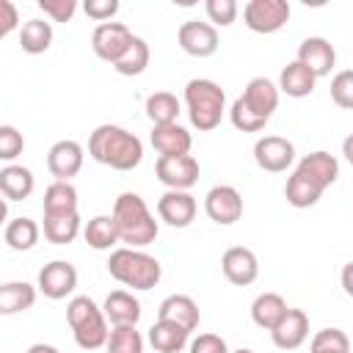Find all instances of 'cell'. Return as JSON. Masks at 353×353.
<instances>
[{"instance_id": "cell-1", "label": "cell", "mask_w": 353, "mask_h": 353, "mask_svg": "<svg viewBox=\"0 0 353 353\" xmlns=\"http://www.w3.org/2000/svg\"><path fill=\"white\" fill-rule=\"evenodd\" d=\"M88 154L113 171H132L143 160V143L119 124H99L88 138Z\"/></svg>"}, {"instance_id": "cell-2", "label": "cell", "mask_w": 353, "mask_h": 353, "mask_svg": "<svg viewBox=\"0 0 353 353\" xmlns=\"http://www.w3.org/2000/svg\"><path fill=\"white\" fill-rule=\"evenodd\" d=\"M116 232H119V243H127V248H143L149 243L157 240V221L149 212L146 201L138 193H121L113 201V212H110Z\"/></svg>"}, {"instance_id": "cell-3", "label": "cell", "mask_w": 353, "mask_h": 353, "mask_svg": "<svg viewBox=\"0 0 353 353\" xmlns=\"http://www.w3.org/2000/svg\"><path fill=\"white\" fill-rule=\"evenodd\" d=\"M108 273L132 290H152L163 276V265L141 248H113L108 256Z\"/></svg>"}, {"instance_id": "cell-4", "label": "cell", "mask_w": 353, "mask_h": 353, "mask_svg": "<svg viewBox=\"0 0 353 353\" xmlns=\"http://www.w3.org/2000/svg\"><path fill=\"white\" fill-rule=\"evenodd\" d=\"M185 108L190 116V124L199 132H210L221 124L226 110V94L215 80L193 77L185 85Z\"/></svg>"}, {"instance_id": "cell-5", "label": "cell", "mask_w": 353, "mask_h": 353, "mask_svg": "<svg viewBox=\"0 0 353 353\" xmlns=\"http://www.w3.org/2000/svg\"><path fill=\"white\" fill-rule=\"evenodd\" d=\"M66 323L72 328L74 342L83 350H97L108 342V320L102 309L88 298V295H74L66 303Z\"/></svg>"}, {"instance_id": "cell-6", "label": "cell", "mask_w": 353, "mask_h": 353, "mask_svg": "<svg viewBox=\"0 0 353 353\" xmlns=\"http://www.w3.org/2000/svg\"><path fill=\"white\" fill-rule=\"evenodd\" d=\"M243 22L254 33H276L290 22L287 0H248L243 6Z\"/></svg>"}, {"instance_id": "cell-7", "label": "cell", "mask_w": 353, "mask_h": 353, "mask_svg": "<svg viewBox=\"0 0 353 353\" xmlns=\"http://www.w3.org/2000/svg\"><path fill=\"white\" fill-rule=\"evenodd\" d=\"M204 212L218 226H232L243 218V196L232 185H212L204 196Z\"/></svg>"}, {"instance_id": "cell-8", "label": "cell", "mask_w": 353, "mask_h": 353, "mask_svg": "<svg viewBox=\"0 0 353 353\" xmlns=\"http://www.w3.org/2000/svg\"><path fill=\"white\" fill-rule=\"evenodd\" d=\"M199 160L193 154H179V157H157L154 174L168 190H190L199 182Z\"/></svg>"}, {"instance_id": "cell-9", "label": "cell", "mask_w": 353, "mask_h": 353, "mask_svg": "<svg viewBox=\"0 0 353 353\" xmlns=\"http://www.w3.org/2000/svg\"><path fill=\"white\" fill-rule=\"evenodd\" d=\"M74 287H77V270L66 259H52L39 270L36 290L44 292V298H50V301H61V298L72 295Z\"/></svg>"}, {"instance_id": "cell-10", "label": "cell", "mask_w": 353, "mask_h": 353, "mask_svg": "<svg viewBox=\"0 0 353 353\" xmlns=\"http://www.w3.org/2000/svg\"><path fill=\"white\" fill-rule=\"evenodd\" d=\"M176 41L193 58H210L218 52V30L210 22H199V19L182 22L176 30Z\"/></svg>"}, {"instance_id": "cell-11", "label": "cell", "mask_w": 353, "mask_h": 353, "mask_svg": "<svg viewBox=\"0 0 353 353\" xmlns=\"http://www.w3.org/2000/svg\"><path fill=\"white\" fill-rule=\"evenodd\" d=\"M130 39H132V30L127 25H121V22H102L91 33V50H94L97 58H102L108 63H116L121 58V52L127 50Z\"/></svg>"}, {"instance_id": "cell-12", "label": "cell", "mask_w": 353, "mask_h": 353, "mask_svg": "<svg viewBox=\"0 0 353 353\" xmlns=\"http://www.w3.org/2000/svg\"><path fill=\"white\" fill-rule=\"evenodd\" d=\"M254 160L262 171H270V174H279V171H287L295 160V146L292 141L281 138V135H262L256 143H254Z\"/></svg>"}, {"instance_id": "cell-13", "label": "cell", "mask_w": 353, "mask_h": 353, "mask_svg": "<svg viewBox=\"0 0 353 353\" xmlns=\"http://www.w3.org/2000/svg\"><path fill=\"white\" fill-rule=\"evenodd\" d=\"M221 270H223L226 281H232L234 287H248L259 276V262H256V254L251 248L232 245L221 256Z\"/></svg>"}, {"instance_id": "cell-14", "label": "cell", "mask_w": 353, "mask_h": 353, "mask_svg": "<svg viewBox=\"0 0 353 353\" xmlns=\"http://www.w3.org/2000/svg\"><path fill=\"white\" fill-rule=\"evenodd\" d=\"M295 61H298L301 66H306L314 77H325V74H331V69H334V63H336V50H334V44H331L328 39H323V36H306V39L298 44Z\"/></svg>"}, {"instance_id": "cell-15", "label": "cell", "mask_w": 353, "mask_h": 353, "mask_svg": "<svg viewBox=\"0 0 353 353\" xmlns=\"http://www.w3.org/2000/svg\"><path fill=\"white\" fill-rule=\"evenodd\" d=\"M83 157H85L83 146H80L77 141L63 138V141H55V143L50 146V152H47V168H50V174H52L58 182H69L72 176L80 174Z\"/></svg>"}, {"instance_id": "cell-16", "label": "cell", "mask_w": 353, "mask_h": 353, "mask_svg": "<svg viewBox=\"0 0 353 353\" xmlns=\"http://www.w3.org/2000/svg\"><path fill=\"white\" fill-rule=\"evenodd\" d=\"M196 210H199V204H196V199L188 190H165L157 199V215H160V221H165L174 229L190 226L193 218H196Z\"/></svg>"}, {"instance_id": "cell-17", "label": "cell", "mask_w": 353, "mask_h": 353, "mask_svg": "<svg viewBox=\"0 0 353 353\" xmlns=\"http://www.w3.org/2000/svg\"><path fill=\"white\" fill-rule=\"evenodd\" d=\"M306 336H309V317L303 309H287L284 317L270 331V339L279 350H295L306 342Z\"/></svg>"}, {"instance_id": "cell-18", "label": "cell", "mask_w": 353, "mask_h": 353, "mask_svg": "<svg viewBox=\"0 0 353 353\" xmlns=\"http://www.w3.org/2000/svg\"><path fill=\"white\" fill-rule=\"evenodd\" d=\"M240 99L245 102V108H248L254 116L270 121V116H273L276 108H279V88H276V83H270L268 77H251L248 85H245V91L240 94Z\"/></svg>"}, {"instance_id": "cell-19", "label": "cell", "mask_w": 353, "mask_h": 353, "mask_svg": "<svg viewBox=\"0 0 353 353\" xmlns=\"http://www.w3.org/2000/svg\"><path fill=\"white\" fill-rule=\"evenodd\" d=\"M157 320H168V323H176L179 328H185L188 334L199 328V320H201V312L196 306V301L190 295H168L160 301L157 306Z\"/></svg>"}, {"instance_id": "cell-20", "label": "cell", "mask_w": 353, "mask_h": 353, "mask_svg": "<svg viewBox=\"0 0 353 353\" xmlns=\"http://www.w3.org/2000/svg\"><path fill=\"white\" fill-rule=\"evenodd\" d=\"M295 171L303 174L306 179H312L314 185H320V188L325 190V188H331V185L336 182V176H339V163H336V157H334L331 152H323V149H320V152L303 154V157L298 160Z\"/></svg>"}, {"instance_id": "cell-21", "label": "cell", "mask_w": 353, "mask_h": 353, "mask_svg": "<svg viewBox=\"0 0 353 353\" xmlns=\"http://www.w3.org/2000/svg\"><path fill=\"white\" fill-rule=\"evenodd\" d=\"M154 152L160 157H179V154H190L193 138L182 124H163V127H152L149 135Z\"/></svg>"}, {"instance_id": "cell-22", "label": "cell", "mask_w": 353, "mask_h": 353, "mask_svg": "<svg viewBox=\"0 0 353 353\" xmlns=\"http://www.w3.org/2000/svg\"><path fill=\"white\" fill-rule=\"evenodd\" d=\"M102 314L113 325H135L141 320V303L132 292L113 290V292H108V298L102 303Z\"/></svg>"}, {"instance_id": "cell-23", "label": "cell", "mask_w": 353, "mask_h": 353, "mask_svg": "<svg viewBox=\"0 0 353 353\" xmlns=\"http://www.w3.org/2000/svg\"><path fill=\"white\" fill-rule=\"evenodd\" d=\"M33 188H36V176L30 168L17 163H8L6 168H0V196L6 201H22L33 193Z\"/></svg>"}, {"instance_id": "cell-24", "label": "cell", "mask_w": 353, "mask_h": 353, "mask_svg": "<svg viewBox=\"0 0 353 353\" xmlns=\"http://www.w3.org/2000/svg\"><path fill=\"white\" fill-rule=\"evenodd\" d=\"M287 309H290V306H287V301H284L279 292H259V295L254 298V303H251V320H254L259 328L273 331L276 323L284 317Z\"/></svg>"}, {"instance_id": "cell-25", "label": "cell", "mask_w": 353, "mask_h": 353, "mask_svg": "<svg viewBox=\"0 0 353 353\" xmlns=\"http://www.w3.org/2000/svg\"><path fill=\"white\" fill-rule=\"evenodd\" d=\"M314 83H317V77H314L306 66H301L298 61H292V63H287V66L281 69L276 88L284 91V94L292 97V99H301V97H309V94L314 91Z\"/></svg>"}, {"instance_id": "cell-26", "label": "cell", "mask_w": 353, "mask_h": 353, "mask_svg": "<svg viewBox=\"0 0 353 353\" xmlns=\"http://www.w3.org/2000/svg\"><path fill=\"white\" fill-rule=\"evenodd\" d=\"M36 303V287L28 281L0 284V314H19Z\"/></svg>"}, {"instance_id": "cell-27", "label": "cell", "mask_w": 353, "mask_h": 353, "mask_svg": "<svg viewBox=\"0 0 353 353\" xmlns=\"http://www.w3.org/2000/svg\"><path fill=\"white\" fill-rule=\"evenodd\" d=\"M188 336L190 334L185 328H179L176 323H168V320H157L149 328V345L157 353H179L188 345Z\"/></svg>"}, {"instance_id": "cell-28", "label": "cell", "mask_w": 353, "mask_h": 353, "mask_svg": "<svg viewBox=\"0 0 353 353\" xmlns=\"http://www.w3.org/2000/svg\"><path fill=\"white\" fill-rule=\"evenodd\" d=\"M52 44V25L47 19H28L19 28V47L28 55H41Z\"/></svg>"}, {"instance_id": "cell-29", "label": "cell", "mask_w": 353, "mask_h": 353, "mask_svg": "<svg viewBox=\"0 0 353 353\" xmlns=\"http://www.w3.org/2000/svg\"><path fill=\"white\" fill-rule=\"evenodd\" d=\"M149 58H152V52H149L146 39L132 36L130 44H127V50L121 52V58L113 63V69H116L119 74H124V77H135V74H143V72H146Z\"/></svg>"}, {"instance_id": "cell-30", "label": "cell", "mask_w": 353, "mask_h": 353, "mask_svg": "<svg viewBox=\"0 0 353 353\" xmlns=\"http://www.w3.org/2000/svg\"><path fill=\"white\" fill-rule=\"evenodd\" d=\"M39 234H41L39 223H36L33 218H25V215L8 221L6 229H3V240H6L8 248H14V251H30V248L39 243Z\"/></svg>"}, {"instance_id": "cell-31", "label": "cell", "mask_w": 353, "mask_h": 353, "mask_svg": "<svg viewBox=\"0 0 353 353\" xmlns=\"http://www.w3.org/2000/svg\"><path fill=\"white\" fill-rule=\"evenodd\" d=\"M325 190L320 188V185H314L312 179H306L303 174H298V171H292V176L287 179V185H284V196H287V204H292V207H298V210H306V207H314L317 201H320V196H323Z\"/></svg>"}, {"instance_id": "cell-32", "label": "cell", "mask_w": 353, "mask_h": 353, "mask_svg": "<svg viewBox=\"0 0 353 353\" xmlns=\"http://www.w3.org/2000/svg\"><path fill=\"white\" fill-rule=\"evenodd\" d=\"M80 234V215L63 212V215H44V237L52 245H69Z\"/></svg>"}, {"instance_id": "cell-33", "label": "cell", "mask_w": 353, "mask_h": 353, "mask_svg": "<svg viewBox=\"0 0 353 353\" xmlns=\"http://www.w3.org/2000/svg\"><path fill=\"white\" fill-rule=\"evenodd\" d=\"M179 110H182V105L171 91H154V94L146 97V116H149V121L154 127L176 124Z\"/></svg>"}, {"instance_id": "cell-34", "label": "cell", "mask_w": 353, "mask_h": 353, "mask_svg": "<svg viewBox=\"0 0 353 353\" xmlns=\"http://www.w3.org/2000/svg\"><path fill=\"white\" fill-rule=\"evenodd\" d=\"M83 237L85 243L94 248V251H110L116 243H119V232H116V223L110 215H94L85 229H83Z\"/></svg>"}, {"instance_id": "cell-35", "label": "cell", "mask_w": 353, "mask_h": 353, "mask_svg": "<svg viewBox=\"0 0 353 353\" xmlns=\"http://www.w3.org/2000/svg\"><path fill=\"white\" fill-rule=\"evenodd\" d=\"M77 212V190L72 182H52L44 190V215H63Z\"/></svg>"}, {"instance_id": "cell-36", "label": "cell", "mask_w": 353, "mask_h": 353, "mask_svg": "<svg viewBox=\"0 0 353 353\" xmlns=\"http://www.w3.org/2000/svg\"><path fill=\"white\" fill-rule=\"evenodd\" d=\"M105 345L110 353H143V336L135 331V325H113Z\"/></svg>"}, {"instance_id": "cell-37", "label": "cell", "mask_w": 353, "mask_h": 353, "mask_svg": "<svg viewBox=\"0 0 353 353\" xmlns=\"http://www.w3.org/2000/svg\"><path fill=\"white\" fill-rule=\"evenodd\" d=\"M309 353H350V339L342 328H323L312 336Z\"/></svg>"}, {"instance_id": "cell-38", "label": "cell", "mask_w": 353, "mask_h": 353, "mask_svg": "<svg viewBox=\"0 0 353 353\" xmlns=\"http://www.w3.org/2000/svg\"><path fill=\"white\" fill-rule=\"evenodd\" d=\"M331 99L342 110L353 108V72L350 69H342V72H336L331 77Z\"/></svg>"}, {"instance_id": "cell-39", "label": "cell", "mask_w": 353, "mask_h": 353, "mask_svg": "<svg viewBox=\"0 0 353 353\" xmlns=\"http://www.w3.org/2000/svg\"><path fill=\"white\" fill-rule=\"evenodd\" d=\"M229 119H232V124L240 130V132H259V130H265V119H259V116H254L248 108H245V102L237 97L234 102H232V108H229Z\"/></svg>"}, {"instance_id": "cell-40", "label": "cell", "mask_w": 353, "mask_h": 353, "mask_svg": "<svg viewBox=\"0 0 353 353\" xmlns=\"http://www.w3.org/2000/svg\"><path fill=\"white\" fill-rule=\"evenodd\" d=\"M25 149V135L11 127V124H0V160L14 163Z\"/></svg>"}, {"instance_id": "cell-41", "label": "cell", "mask_w": 353, "mask_h": 353, "mask_svg": "<svg viewBox=\"0 0 353 353\" xmlns=\"http://www.w3.org/2000/svg\"><path fill=\"white\" fill-rule=\"evenodd\" d=\"M204 8H207V17H210L212 28H215V25L229 28V25L237 19V11H240L234 0H207Z\"/></svg>"}, {"instance_id": "cell-42", "label": "cell", "mask_w": 353, "mask_h": 353, "mask_svg": "<svg viewBox=\"0 0 353 353\" xmlns=\"http://www.w3.org/2000/svg\"><path fill=\"white\" fill-rule=\"evenodd\" d=\"M39 8L52 22H69L77 11V0H39Z\"/></svg>"}, {"instance_id": "cell-43", "label": "cell", "mask_w": 353, "mask_h": 353, "mask_svg": "<svg viewBox=\"0 0 353 353\" xmlns=\"http://www.w3.org/2000/svg\"><path fill=\"white\" fill-rule=\"evenodd\" d=\"M83 11L94 19V22H110L119 11V0H85L83 3Z\"/></svg>"}, {"instance_id": "cell-44", "label": "cell", "mask_w": 353, "mask_h": 353, "mask_svg": "<svg viewBox=\"0 0 353 353\" xmlns=\"http://www.w3.org/2000/svg\"><path fill=\"white\" fill-rule=\"evenodd\" d=\"M190 353H229L226 339L218 334H199L196 339H190Z\"/></svg>"}, {"instance_id": "cell-45", "label": "cell", "mask_w": 353, "mask_h": 353, "mask_svg": "<svg viewBox=\"0 0 353 353\" xmlns=\"http://www.w3.org/2000/svg\"><path fill=\"white\" fill-rule=\"evenodd\" d=\"M19 25V11L11 0H0V39H6L8 33H14Z\"/></svg>"}, {"instance_id": "cell-46", "label": "cell", "mask_w": 353, "mask_h": 353, "mask_svg": "<svg viewBox=\"0 0 353 353\" xmlns=\"http://www.w3.org/2000/svg\"><path fill=\"white\" fill-rule=\"evenodd\" d=\"M28 353H61V350H58V347H52V345L36 342V345H30V347H28Z\"/></svg>"}, {"instance_id": "cell-47", "label": "cell", "mask_w": 353, "mask_h": 353, "mask_svg": "<svg viewBox=\"0 0 353 353\" xmlns=\"http://www.w3.org/2000/svg\"><path fill=\"white\" fill-rule=\"evenodd\" d=\"M342 284H345V292L350 295V292H353V287H350V265H345V273H342Z\"/></svg>"}, {"instance_id": "cell-48", "label": "cell", "mask_w": 353, "mask_h": 353, "mask_svg": "<svg viewBox=\"0 0 353 353\" xmlns=\"http://www.w3.org/2000/svg\"><path fill=\"white\" fill-rule=\"evenodd\" d=\"M6 218H8V201L0 196V226L6 223Z\"/></svg>"}, {"instance_id": "cell-49", "label": "cell", "mask_w": 353, "mask_h": 353, "mask_svg": "<svg viewBox=\"0 0 353 353\" xmlns=\"http://www.w3.org/2000/svg\"><path fill=\"white\" fill-rule=\"evenodd\" d=\"M232 353H254L251 347H237V350H232Z\"/></svg>"}]
</instances>
